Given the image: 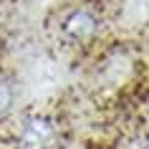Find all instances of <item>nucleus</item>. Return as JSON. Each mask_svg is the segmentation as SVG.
<instances>
[{"label": "nucleus", "mask_w": 149, "mask_h": 149, "mask_svg": "<svg viewBox=\"0 0 149 149\" xmlns=\"http://www.w3.org/2000/svg\"><path fill=\"white\" fill-rule=\"evenodd\" d=\"M99 31H101V13L86 3L71 5L58 18V33L71 46H84L88 40H94Z\"/></svg>", "instance_id": "f257e3e1"}, {"label": "nucleus", "mask_w": 149, "mask_h": 149, "mask_svg": "<svg viewBox=\"0 0 149 149\" xmlns=\"http://www.w3.org/2000/svg\"><path fill=\"white\" fill-rule=\"evenodd\" d=\"M15 139L20 149H53L58 141V126L48 114L31 111L20 119Z\"/></svg>", "instance_id": "f03ea898"}, {"label": "nucleus", "mask_w": 149, "mask_h": 149, "mask_svg": "<svg viewBox=\"0 0 149 149\" xmlns=\"http://www.w3.org/2000/svg\"><path fill=\"white\" fill-rule=\"evenodd\" d=\"M13 104H15V86L5 73H0V119L13 109Z\"/></svg>", "instance_id": "7ed1b4c3"}, {"label": "nucleus", "mask_w": 149, "mask_h": 149, "mask_svg": "<svg viewBox=\"0 0 149 149\" xmlns=\"http://www.w3.org/2000/svg\"><path fill=\"white\" fill-rule=\"evenodd\" d=\"M0 3H3V0H0Z\"/></svg>", "instance_id": "20e7f679"}]
</instances>
